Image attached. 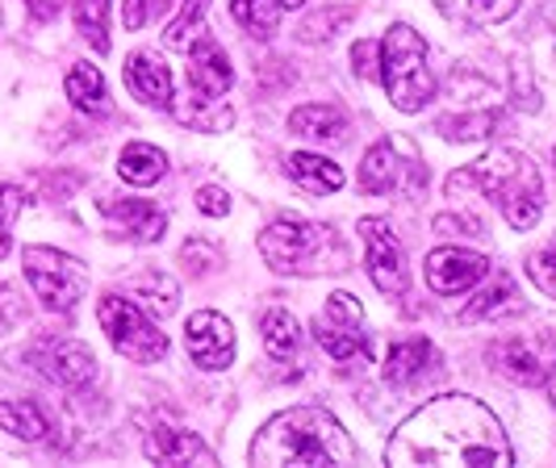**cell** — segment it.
I'll return each mask as SVG.
<instances>
[{"instance_id": "16", "label": "cell", "mask_w": 556, "mask_h": 468, "mask_svg": "<svg viewBox=\"0 0 556 468\" xmlns=\"http://www.w3.org/2000/svg\"><path fill=\"white\" fill-rule=\"evenodd\" d=\"M142 452L151 465H214V452L197 435L176 431V427H151V435L142 440Z\"/></svg>"}, {"instance_id": "37", "label": "cell", "mask_w": 556, "mask_h": 468, "mask_svg": "<svg viewBox=\"0 0 556 468\" xmlns=\"http://www.w3.org/2000/svg\"><path fill=\"white\" fill-rule=\"evenodd\" d=\"M334 22H348V13H331V17H314V22H306V38L309 42H314V38H318V34H323V38H327V34H331V26Z\"/></svg>"}, {"instance_id": "22", "label": "cell", "mask_w": 556, "mask_h": 468, "mask_svg": "<svg viewBox=\"0 0 556 468\" xmlns=\"http://www.w3.org/2000/svg\"><path fill=\"white\" fill-rule=\"evenodd\" d=\"M164 172H167V155L160 147H151V142H130L117 155V176L126 185H155Z\"/></svg>"}, {"instance_id": "42", "label": "cell", "mask_w": 556, "mask_h": 468, "mask_svg": "<svg viewBox=\"0 0 556 468\" xmlns=\"http://www.w3.org/2000/svg\"><path fill=\"white\" fill-rule=\"evenodd\" d=\"M553 160H556V147H553Z\"/></svg>"}, {"instance_id": "26", "label": "cell", "mask_w": 556, "mask_h": 468, "mask_svg": "<svg viewBox=\"0 0 556 468\" xmlns=\"http://www.w3.org/2000/svg\"><path fill=\"white\" fill-rule=\"evenodd\" d=\"M280 0H230V17L255 38H273L280 26Z\"/></svg>"}, {"instance_id": "33", "label": "cell", "mask_w": 556, "mask_h": 468, "mask_svg": "<svg viewBox=\"0 0 556 468\" xmlns=\"http://www.w3.org/2000/svg\"><path fill=\"white\" fill-rule=\"evenodd\" d=\"M528 276L531 284L540 289V293H548V298H556V243L544 251H535L528 260Z\"/></svg>"}, {"instance_id": "10", "label": "cell", "mask_w": 556, "mask_h": 468, "mask_svg": "<svg viewBox=\"0 0 556 468\" xmlns=\"http://www.w3.org/2000/svg\"><path fill=\"white\" fill-rule=\"evenodd\" d=\"M318 347L334 359H352L364 352V305L352 293H331L323 314L314 318Z\"/></svg>"}, {"instance_id": "36", "label": "cell", "mask_w": 556, "mask_h": 468, "mask_svg": "<svg viewBox=\"0 0 556 468\" xmlns=\"http://www.w3.org/2000/svg\"><path fill=\"white\" fill-rule=\"evenodd\" d=\"M469 9L477 22H506L519 9V0H469Z\"/></svg>"}, {"instance_id": "25", "label": "cell", "mask_w": 556, "mask_h": 468, "mask_svg": "<svg viewBox=\"0 0 556 468\" xmlns=\"http://www.w3.org/2000/svg\"><path fill=\"white\" fill-rule=\"evenodd\" d=\"M0 427L26 443L47 440V431H51L47 427V414L38 410L34 402H0Z\"/></svg>"}, {"instance_id": "15", "label": "cell", "mask_w": 556, "mask_h": 468, "mask_svg": "<svg viewBox=\"0 0 556 468\" xmlns=\"http://www.w3.org/2000/svg\"><path fill=\"white\" fill-rule=\"evenodd\" d=\"M38 368L67 389H84L92 377H97V359L84 343H72V339H59V343H47L38 352Z\"/></svg>"}, {"instance_id": "21", "label": "cell", "mask_w": 556, "mask_h": 468, "mask_svg": "<svg viewBox=\"0 0 556 468\" xmlns=\"http://www.w3.org/2000/svg\"><path fill=\"white\" fill-rule=\"evenodd\" d=\"M431 364H435V347L427 339H402V343H393L390 356H386V381L406 385V381H415L418 372H427Z\"/></svg>"}, {"instance_id": "19", "label": "cell", "mask_w": 556, "mask_h": 468, "mask_svg": "<svg viewBox=\"0 0 556 468\" xmlns=\"http://www.w3.org/2000/svg\"><path fill=\"white\" fill-rule=\"evenodd\" d=\"M289 130L334 147V142L348 138V113L334 110V105H302V110L289 113Z\"/></svg>"}, {"instance_id": "32", "label": "cell", "mask_w": 556, "mask_h": 468, "mask_svg": "<svg viewBox=\"0 0 556 468\" xmlns=\"http://www.w3.org/2000/svg\"><path fill=\"white\" fill-rule=\"evenodd\" d=\"M139 293H142V302H147V309L164 318V314L176 309V293H180V289H176V280H167V276H147Z\"/></svg>"}, {"instance_id": "40", "label": "cell", "mask_w": 556, "mask_h": 468, "mask_svg": "<svg viewBox=\"0 0 556 468\" xmlns=\"http://www.w3.org/2000/svg\"><path fill=\"white\" fill-rule=\"evenodd\" d=\"M280 4H285V9H302L306 0H280Z\"/></svg>"}, {"instance_id": "13", "label": "cell", "mask_w": 556, "mask_h": 468, "mask_svg": "<svg viewBox=\"0 0 556 468\" xmlns=\"http://www.w3.org/2000/svg\"><path fill=\"white\" fill-rule=\"evenodd\" d=\"M498 364L506 377L523 385H544L556 368V339H506L498 347Z\"/></svg>"}, {"instance_id": "3", "label": "cell", "mask_w": 556, "mask_h": 468, "mask_svg": "<svg viewBox=\"0 0 556 468\" xmlns=\"http://www.w3.org/2000/svg\"><path fill=\"white\" fill-rule=\"evenodd\" d=\"M456 185H477L481 197H494V205L502 210V218L510 222L515 230H531L540 210H544V185L540 172L523 151H490L485 160H477L473 167L456 172L447 180V189Z\"/></svg>"}, {"instance_id": "8", "label": "cell", "mask_w": 556, "mask_h": 468, "mask_svg": "<svg viewBox=\"0 0 556 468\" xmlns=\"http://www.w3.org/2000/svg\"><path fill=\"white\" fill-rule=\"evenodd\" d=\"M22 264H26V280L34 284V293L42 298L47 309L67 314L80 305L84 289H88V273L76 255H63L55 248H26Z\"/></svg>"}, {"instance_id": "6", "label": "cell", "mask_w": 556, "mask_h": 468, "mask_svg": "<svg viewBox=\"0 0 556 468\" xmlns=\"http://www.w3.org/2000/svg\"><path fill=\"white\" fill-rule=\"evenodd\" d=\"M235 84L230 59L226 51L210 38L197 34L189 42V92H193V110H180L185 122H193L201 130H226L230 126V110H223V97Z\"/></svg>"}, {"instance_id": "14", "label": "cell", "mask_w": 556, "mask_h": 468, "mask_svg": "<svg viewBox=\"0 0 556 468\" xmlns=\"http://www.w3.org/2000/svg\"><path fill=\"white\" fill-rule=\"evenodd\" d=\"M101 214L110 218L113 235L130 239V243H160L167 230V214L155 210L142 197H122V201H101Z\"/></svg>"}, {"instance_id": "2", "label": "cell", "mask_w": 556, "mask_h": 468, "mask_svg": "<svg viewBox=\"0 0 556 468\" xmlns=\"http://www.w3.org/2000/svg\"><path fill=\"white\" fill-rule=\"evenodd\" d=\"M248 460L260 468H343L356 465V443L343 422L323 406H293L268 418L248 447Z\"/></svg>"}, {"instance_id": "24", "label": "cell", "mask_w": 556, "mask_h": 468, "mask_svg": "<svg viewBox=\"0 0 556 468\" xmlns=\"http://www.w3.org/2000/svg\"><path fill=\"white\" fill-rule=\"evenodd\" d=\"M260 331H264V347H268V356L273 359L298 356L302 331H298V318H293L289 309H268L264 322H260Z\"/></svg>"}, {"instance_id": "41", "label": "cell", "mask_w": 556, "mask_h": 468, "mask_svg": "<svg viewBox=\"0 0 556 468\" xmlns=\"http://www.w3.org/2000/svg\"><path fill=\"white\" fill-rule=\"evenodd\" d=\"M553 406H556V381H553Z\"/></svg>"}, {"instance_id": "11", "label": "cell", "mask_w": 556, "mask_h": 468, "mask_svg": "<svg viewBox=\"0 0 556 468\" xmlns=\"http://www.w3.org/2000/svg\"><path fill=\"white\" fill-rule=\"evenodd\" d=\"M185 347H189V356H193L197 368L223 372V368H230V359H235V331H230V322H226L223 314L201 309V314L189 318Z\"/></svg>"}, {"instance_id": "12", "label": "cell", "mask_w": 556, "mask_h": 468, "mask_svg": "<svg viewBox=\"0 0 556 468\" xmlns=\"http://www.w3.org/2000/svg\"><path fill=\"white\" fill-rule=\"evenodd\" d=\"M490 273V260L481 251L465 248H435L427 255V284L444 298H456L465 289H473L481 276Z\"/></svg>"}, {"instance_id": "5", "label": "cell", "mask_w": 556, "mask_h": 468, "mask_svg": "<svg viewBox=\"0 0 556 468\" xmlns=\"http://www.w3.org/2000/svg\"><path fill=\"white\" fill-rule=\"evenodd\" d=\"M381 84L390 92V105L402 113H422L435 101V76L427 67V42L406 22L390 26L381 38Z\"/></svg>"}, {"instance_id": "17", "label": "cell", "mask_w": 556, "mask_h": 468, "mask_svg": "<svg viewBox=\"0 0 556 468\" xmlns=\"http://www.w3.org/2000/svg\"><path fill=\"white\" fill-rule=\"evenodd\" d=\"M126 84H130V92L139 97L142 105L172 110V72H167V63L160 55L135 51L126 59Z\"/></svg>"}, {"instance_id": "18", "label": "cell", "mask_w": 556, "mask_h": 468, "mask_svg": "<svg viewBox=\"0 0 556 468\" xmlns=\"http://www.w3.org/2000/svg\"><path fill=\"white\" fill-rule=\"evenodd\" d=\"M519 309H523V302H519L515 280H510V276H490V284L460 309V322L473 327L481 318H502V314H519Z\"/></svg>"}, {"instance_id": "7", "label": "cell", "mask_w": 556, "mask_h": 468, "mask_svg": "<svg viewBox=\"0 0 556 468\" xmlns=\"http://www.w3.org/2000/svg\"><path fill=\"white\" fill-rule=\"evenodd\" d=\"M97 318H101V331L110 334V343L135 364H155L167 356V334L155 331V322L142 314L130 298H101L97 305Z\"/></svg>"}, {"instance_id": "9", "label": "cell", "mask_w": 556, "mask_h": 468, "mask_svg": "<svg viewBox=\"0 0 556 468\" xmlns=\"http://www.w3.org/2000/svg\"><path fill=\"white\" fill-rule=\"evenodd\" d=\"M361 239L368 248V276L386 298H402L410 289V268H406V251L397 243L386 218H361Z\"/></svg>"}, {"instance_id": "39", "label": "cell", "mask_w": 556, "mask_h": 468, "mask_svg": "<svg viewBox=\"0 0 556 468\" xmlns=\"http://www.w3.org/2000/svg\"><path fill=\"white\" fill-rule=\"evenodd\" d=\"M147 22V0H126V29H142Z\"/></svg>"}, {"instance_id": "31", "label": "cell", "mask_w": 556, "mask_h": 468, "mask_svg": "<svg viewBox=\"0 0 556 468\" xmlns=\"http://www.w3.org/2000/svg\"><path fill=\"white\" fill-rule=\"evenodd\" d=\"M490 126H494V113H473V117H444L435 130L456 142H473V138L490 135Z\"/></svg>"}, {"instance_id": "34", "label": "cell", "mask_w": 556, "mask_h": 468, "mask_svg": "<svg viewBox=\"0 0 556 468\" xmlns=\"http://www.w3.org/2000/svg\"><path fill=\"white\" fill-rule=\"evenodd\" d=\"M381 42H356L352 47V67L361 72L364 80H381Z\"/></svg>"}, {"instance_id": "20", "label": "cell", "mask_w": 556, "mask_h": 468, "mask_svg": "<svg viewBox=\"0 0 556 468\" xmlns=\"http://www.w3.org/2000/svg\"><path fill=\"white\" fill-rule=\"evenodd\" d=\"M289 176H293V180L314 197L339 193V189H343V172H339V164L323 160V155H309V151L289 155Z\"/></svg>"}, {"instance_id": "27", "label": "cell", "mask_w": 556, "mask_h": 468, "mask_svg": "<svg viewBox=\"0 0 556 468\" xmlns=\"http://www.w3.org/2000/svg\"><path fill=\"white\" fill-rule=\"evenodd\" d=\"M361 185L368 193H390L393 185H397V155H393L390 142H377V147L364 155Z\"/></svg>"}, {"instance_id": "4", "label": "cell", "mask_w": 556, "mask_h": 468, "mask_svg": "<svg viewBox=\"0 0 556 468\" xmlns=\"http://www.w3.org/2000/svg\"><path fill=\"white\" fill-rule=\"evenodd\" d=\"M260 255L268 260V268L298 276L318 273H343L348 268V248L331 226L302 218H280L260 235Z\"/></svg>"}, {"instance_id": "38", "label": "cell", "mask_w": 556, "mask_h": 468, "mask_svg": "<svg viewBox=\"0 0 556 468\" xmlns=\"http://www.w3.org/2000/svg\"><path fill=\"white\" fill-rule=\"evenodd\" d=\"M26 4H29V13H34L38 22H55L59 9H63V0H26Z\"/></svg>"}, {"instance_id": "30", "label": "cell", "mask_w": 556, "mask_h": 468, "mask_svg": "<svg viewBox=\"0 0 556 468\" xmlns=\"http://www.w3.org/2000/svg\"><path fill=\"white\" fill-rule=\"evenodd\" d=\"M22 210H26V193H22L17 185H0V260H4L9 248H13L9 230H13V222H17Z\"/></svg>"}, {"instance_id": "28", "label": "cell", "mask_w": 556, "mask_h": 468, "mask_svg": "<svg viewBox=\"0 0 556 468\" xmlns=\"http://www.w3.org/2000/svg\"><path fill=\"white\" fill-rule=\"evenodd\" d=\"M76 29L92 42L97 55L110 51V0H76Z\"/></svg>"}, {"instance_id": "35", "label": "cell", "mask_w": 556, "mask_h": 468, "mask_svg": "<svg viewBox=\"0 0 556 468\" xmlns=\"http://www.w3.org/2000/svg\"><path fill=\"white\" fill-rule=\"evenodd\" d=\"M197 210L210 214V218H226V214H230V193L218 189V185H205V189L197 193Z\"/></svg>"}, {"instance_id": "1", "label": "cell", "mask_w": 556, "mask_h": 468, "mask_svg": "<svg viewBox=\"0 0 556 468\" xmlns=\"http://www.w3.org/2000/svg\"><path fill=\"white\" fill-rule=\"evenodd\" d=\"M386 465H469V468H510L515 452L502 431L498 414L481 406L469 393H444L415 410L386 443Z\"/></svg>"}, {"instance_id": "23", "label": "cell", "mask_w": 556, "mask_h": 468, "mask_svg": "<svg viewBox=\"0 0 556 468\" xmlns=\"http://www.w3.org/2000/svg\"><path fill=\"white\" fill-rule=\"evenodd\" d=\"M67 97L80 113H110V92H105V76L92 63H76L67 72Z\"/></svg>"}, {"instance_id": "29", "label": "cell", "mask_w": 556, "mask_h": 468, "mask_svg": "<svg viewBox=\"0 0 556 468\" xmlns=\"http://www.w3.org/2000/svg\"><path fill=\"white\" fill-rule=\"evenodd\" d=\"M205 4H210V0H185L180 17H176V22H172V29H167V47L189 51V42L201 34V13H205Z\"/></svg>"}]
</instances>
